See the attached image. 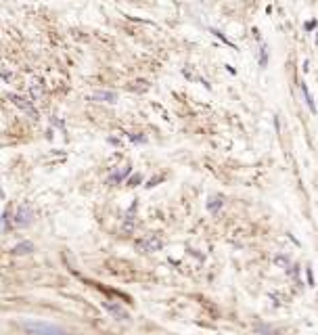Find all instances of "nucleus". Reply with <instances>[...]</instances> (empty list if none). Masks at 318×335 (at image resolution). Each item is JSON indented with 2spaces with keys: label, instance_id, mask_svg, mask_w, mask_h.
Here are the masks:
<instances>
[{
  "label": "nucleus",
  "instance_id": "9d476101",
  "mask_svg": "<svg viewBox=\"0 0 318 335\" xmlns=\"http://www.w3.org/2000/svg\"><path fill=\"white\" fill-rule=\"evenodd\" d=\"M222 208V199H218V197H211L209 201H207V210L209 212H218Z\"/></svg>",
  "mask_w": 318,
  "mask_h": 335
},
{
  "label": "nucleus",
  "instance_id": "423d86ee",
  "mask_svg": "<svg viewBox=\"0 0 318 335\" xmlns=\"http://www.w3.org/2000/svg\"><path fill=\"white\" fill-rule=\"evenodd\" d=\"M13 251H15L17 256H28V254H32V251H34V243L32 241H21V243L15 245Z\"/></svg>",
  "mask_w": 318,
  "mask_h": 335
},
{
  "label": "nucleus",
  "instance_id": "6e6552de",
  "mask_svg": "<svg viewBox=\"0 0 318 335\" xmlns=\"http://www.w3.org/2000/svg\"><path fill=\"white\" fill-rule=\"evenodd\" d=\"M94 99H97V101H105V103H115L117 101V94L103 90V92H97V97H94Z\"/></svg>",
  "mask_w": 318,
  "mask_h": 335
},
{
  "label": "nucleus",
  "instance_id": "9b49d317",
  "mask_svg": "<svg viewBox=\"0 0 318 335\" xmlns=\"http://www.w3.org/2000/svg\"><path fill=\"white\" fill-rule=\"evenodd\" d=\"M140 183H143V176L134 174V176H130V181H128V187H136V185H140Z\"/></svg>",
  "mask_w": 318,
  "mask_h": 335
},
{
  "label": "nucleus",
  "instance_id": "7ed1b4c3",
  "mask_svg": "<svg viewBox=\"0 0 318 335\" xmlns=\"http://www.w3.org/2000/svg\"><path fill=\"white\" fill-rule=\"evenodd\" d=\"M7 99H11V101H13V105L15 107H19V109H23V111H26V113H30L34 119H38V109H36V107H34L32 105V101H28V99H23V97H19V94H7Z\"/></svg>",
  "mask_w": 318,
  "mask_h": 335
},
{
  "label": "nucleus",
  "instance_id": "0eeeda50",
  "mask_svg": "<svg viewBox=\"0 0 318 335\" xmlns=\"http://www.w3.org/2000/svg\"><path fill=\"white\" fill-rule=\"evenodd\" d=\"M301 94H303V99H305V103H308V107H310V111H312V113H316V105H314V97H312V92L308 90V86H305V84H301Z\"/></svg>",
  "mask_w": 318,
  "mask_h": 335
},
{
  "label": "nucleus",
  "instance_id": "1a4fd4ad",
  "mask_svg": "<svg viewBox=\"0 0 318 335\" xmlns=\"http://www.w3.org/2000/svg\"><path fill=\"white\" fill-rule=\"evenodd\" d=\"M13 216H11V212H5V216H3V226H5V233H11V229H13Z\"/></svg>",
  "mask_w": 318,
  "mask_h": 335
},
{
  "label": "nucleus",
  "instance_id": "f03ea898",
  "mask_svg": "<svg viewBox=\"0 0 318 335\" xmlns=\"http://www.w3.org/2000/svg\"><path fill=\"white\" fill-rule=\"evenodd\" d=\"M13 220H15V226H19V229H26V226L32 224V220H34V212H32V208L28 206V203H23V206L17 208Z\"/></svg>",
  "mask_w": 318,
  "mask_h": 335
},
{
  "label": "nucleus",
  "instance_id": "f257e3e1",
  "mask_svg": "<svg viewBox=\"0 0 318 335\" xmlns=\"http://www.w3.org/2000/svg\"><path fill=\"white\" fill-rule=\"evenodd\" d=\"M23 329L30 335H72L57 325H49V322H23Z\"/></svg>",
  "mask_w": 318,
  "mask_h": 335
},
{
  "label": "nucleus",
  "instance_id": "20e7f679",
  "mask_svg": "<svg viewBox=\"0 0 318 335\" xmlns=\"http://www.w3.org/2000/svg\"><path fill=\"white\" fill-rule=\"evenodd\" d=\"M103 306H105V310H107V312H111L117 320H130V314H128L120 304H113V302H103Z\"/></svg>",
  "mask_w": 318,
  "mask_h": 335
},
{
  "label": "nucleus",
  "instance_id": "f8f14e48",
  "mask_svg": "<svg viewBox=\"0 0 318 335\" xmlns=\"http://www.w3.org/2000/svg\"><path fill=\"white\" fill-rule=\"evenodd\" d=\"M126 174H130V168H126L124 172H117V174H113V181H117V183H120V181H124V178H126Z\"/></svg>",
  "mask_w": 318,
  "mask_h": 335
},
{
  "label": "nucleus",
  "instance_id": "39448f33",
  "mask_svg": "<svg viewBox=\"0 0 318 335\" xmlns=\"http://www.w3.org/2000/svg\"><path fill=\"white\" fill-rule=\"evenodd\" d=\"M161 245H163V243L159 241L157 237H147L145 241H140V243H138V247L143 249V251H159Z\"/></svg>",
  "mask_w": 318,
  "mask_h": 335
},
{
  "label": "nucleus",
  "instance_id": "4468645a",
  "mask_svg": "<svg viewBox=\"0 0 318 335\" xmlns=\"http://www.w3.org/2000/svg\"><path fill=\"white\" fill-rule=\"evenodd\" d=\"M130 138H132L134 142H136V140H138V142H145V136H136V134H132Z\"/></svg>",
  "mask_w": 318,
  "mask_h": 335
},
{
  "label": "nucleus",
  "instance_id": "ddd939ff",
  "mask_svg": "<svg viewBox=\"0 0 318 335\" xmlns=\"http://www.w3.org/2000/svg\"><path fill=\"white\" fill-rule=\"evenodd\" d=\"M260 63L266 65V46H262V55H260Z\"/></svg>",
  "mask_w": 318,
  "mask_h": 335
}]
</instances>
